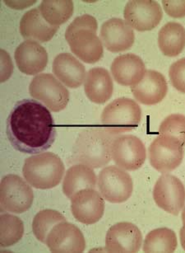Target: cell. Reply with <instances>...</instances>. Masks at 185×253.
<instances>
[{
  "label": "cell",
  "instance_id": "obj_1",
  "mask_svg": "<svg viewBox=\"0 0 185 253\" xmlns=\"http://www.w3.org/2000/svg\"><path fill=\"white\" fill-rule=\"evenodd\" d=\"M7 135L17 151L39 154L54 144L56 129L49 110L33 99L17 102L7 120Z\"/></svg>",
  "mask_w": 185,
  "mask_h": 253
},
{
  "label": "cell",
  "instance_id": "obj_2",
  "mask_svg": "<svg viewBox=\"0 0 185 253\" xmlns=\"http://www.w3.org/2000/svg\"><path fill=\"white\" fill-rule=\"evenodd\" d=\"M97 28L96 18L84 14L75 18L65 33L72 52L87 64L98 62L103 56V43L96 34Z\"/></svg>",
  "mask_w": 185,
  "mask_h": 253
},
{
  "label": "cell",
  "instance_id": "obj_3",
  "mask_svg": "<svg viewBox=\"0 0 185 253\" xmlns=\"http://www.w3.org/2000/svg\"><path fill=\"white\" fill-rule=\"evenodd\" d=\"M116 137L101 128L83 129L74 147V161L91 169L106 167L111 161V147Z\"/></svg>",
  "mask_w": 185,
  "mask_h": 253
},
{
  "label": "cell",
  "instance_id": "obj_4",
  "mask_svg": "<svg viewBox=\"0 0 185 253\" xmlns=\"http://www.w3.org/2000/svg\"><path fill=\"white\" fill-rule=\"evenodd\" d=\"M65 168L61 159L51 152L39 153L25 160L22 174L34 188H54L64 176Z\"/></svg>",
  "mask_w": 185,
  "mask_h": 253
},
{
  "label": "cell",
  "instance_id": "obj_5",
  "mask_svg": "<svg viewBox=\"0 0 185 253\" xmlns=\"http://www.w3.org/2000/svg\"><path fill=\"white\" fill-rule=\"evenodd\" d=\"M142 110L130 98L120 97L107 105L101 114L104 129L117 135L135 129L141 122Z\"/></svg>",
  "mask_w": 185,
  "mask_h": 253
},
{
  "label": "cell",
  "instance_id": "obj_6",
  "mask_svg": "<svg viewBox=\"0 0 185 253\" xmlns=\"http://www.w3.org/2000/svg\"><path fill=\"white\" fill-rule=\"evenodd\" d=\"M34 201V193L27 181L21 176L8 174L0 184V204L2 211L22 213L29 210Z\"/></svg>",
  "mask_w": 185,
  "mask_h": 253
},
{
  "label": "cell",
  "instance_id": "obj_7",
  "mask_svg": "<svg viewBox=\"0 0 185 253\" xmlns=\"http://www.w3.org/2000/svg\"><path fill=\"white\" fill-rule=\"evenodd\" d=\"M184 146L175 137L159 134L148 149L150 165L161 173L174 171L182 163Z\"/></svg>",
  "mask_w": 185,
  "mask_h": 253
},
{
  "label": "cell",
  "instance_id": "obj_8",
  "mask_svg": "<svg viewBox=\"0 0 185 253\" xmlns=\"http://www.w3.org/2000/svg\"><path fill=\"white\" fill-rule=\"evenodd\" d=\"M29 92L52 112H60L69 102V90L50 74L37 75L30 84Z\"/></svg>",
  "mask_w": 185,
  "mask_h": 253
},
{
  "label": "cell",
  "instance_id": "obj_9",
  "mask_svg": "<svg viewBox=\"0 0 185 253\" xmlns=\"http://www.w3.org/2000/svg\"><path fill=\"white\" fill-rule=\"evenodd\" d=\"M97 181L100 193L111 203L125 202L133 194V179L125 170L118 166L104 168L99 173Z\"/></svg>",
  "mask_w": 185,
  "mask_h": 253
},
{
  "label": "cell",
  "instance_id": "obj_10",
  "mask_svg": "<svg viewBox=\"0 0 185 253\" xmlns=\"http://www.w3.org/2000/svg\"><path fill=\"white\" fill-rule=\"evenodd\" d=\"M111 158L118 168L125 171H136L145 163L147 150L139 138L125 134L113 139Z\"/></svg>",
  "mask_w": 185,
  "mask_h": 253
},
{
  "label": "cell",
  "instance_id": "obj_11",
  "mask_svg": "<svg viewBox=\"0 0 185 253\" xmlns=\"http://www.w3.org/2000/svg\"><path fill=\"white\" fill-rule=\"evenodd\" d=\"M153 198L163 211L178 215L185 207V186L176 176L171 174H163L155 182Z\"/></svg>",
  "mask_w": 185,
  "mask_h": 253
},
{
  "label": "cell",
  "instance_id": "obj_12",
  "mask_svg": "<svg viewBox=\"0 0 185 253\" xmlns=\"http://www.w3.org/2000/svg\"><path fill=\"white\" fill-rule=\"evenodd\" d=\"M126 23L139 32L156 28L162 19L160 5L152 0H133L126 4L123 12Z\"/></svg>",
  "mask_w": 185,
  "mask_h": 253
},
{
  "label": "cell",
  "instance_id": "obj_13",
  "mask_svg": "<svg viewBox=\"0 0 185 253\" xmlns=\"http://www.w3.org/2000/svg\"><path fill=\"white\" fill-rule=\"evenodd\" d=\"M105 199L95 189H83L71 198V211L74 218L84 224L100 221L105 212Z\"/></svg>",
  "mask_w": 185,
  "mask_h": 253
},
{
  "label": "cell",
  "instance_id": "obj_14",
  "mask_svg": "<svg viewBox=\"0 0 185 253\" xmlns=\"http://www.w3.org/2000/svg\"><path fill=\"white\" fill-rule=\"evenodd\" d=\"M46 245L51 253H83L86 240L76 226L64 221L52 228Z\"/></svg>",
  "mask_w": 185,
  "mask_h": 253
},
{
  "label": "cell",
  "instance_id": "obj_15",
  "mask_svg": "<svg viewBox=\"0 0 185 253\" xmlns=\"http://www.w3.org/2000/svg\"><path fill=\"white\" fill-rule=\"evenodd\" d=\"M143 243L140 229L129 222L115 223L106 236V249L109 253H138Z\"/></svg>",
  "mask_w": 185,
  "mask_h": 253
},
{
  "label": "cell",
  "instance_id": "obj_16",
  "mask_svg": "<svg viewBox=\"0 0 185 253\" xmlns=\"http://www.w3.org/2000/svg\"><path fill=\"white\" fill-rule=\"evenodd\" d=\"M101 40L111 52H122L133 46L135 35L133 28L121 18H111L101 26Z\"/></svg>",
  "mask_w": 185,
  "mask_h": 253
},
{
  "label": "cell",
  "instance_id": "obj_17",
  "mask_svg": "<svg viewBox=\"0 0 185 253\" xmlns=\"http://www.w3.org/2000/svg\"><path fill=\"white\" fill-rule=\"evenodd\" d=\"M14 57L20 71L27 75L42 72L49 60L45 49L34 41H26L20 44L16 49Z\"/></svg>",
  "mask_w": 185,
  "mask_h": 253
},
{
  "label": "cell",
  "instance_id": "obj_18",
  "mask_svg": "<svg viewBox=\"0 0 185 253\" xmlns=\"http://www.w3.org/2000/svg\"><path fill=\"white\" fill-rule=\"evenodd\" d=\"M113 80L122 86L133 87L143 80L147 70L143 60L132 53L121 55L111 65Z\"/></svg>",
  "mask_w": 185,
  "mask_h": 253
},
{
  "label": "cell",
  "instance_id": "obj_19",
  "mask_svg": "<svg viewBox=\"0 0 185 253\" xmlns=\"http://www.w3.org/2000/svg\"><path fill=\"white\" fill-rule=\"evenodd\" d=\"M167 91L165 78L155 70H147L143 80L132 87V92L137 101L148 106L161 102L167 94Z\"/></svg>",
  "mask_w": 185,
  "mask_h": 253
},
{
  "label": "cell",
  "instance_id": "obj_20",
  "mask_svg": "<svg viewBox=\"0 0 185 253\" xmlns=\"http://www.w3.org/2000/svg\"><path fill=\"white\" fill-rule=\"evenodd\" d=\"M84 90L88 99L96 104H104L111 99L113 84L108 70L102 67L89 70L84 81Z\"/></svg>",
  "mask_w": 185,
  "mask_h": 253
},
{
  "label": "cell",
  "instance_id": "obj_21",
  "mask_svg": "<svg viewBox=\"0 0 185 253\" xmlns=\"http://www.w3.org/2000/svg\"><path fill=\"white\" fill-rule=\"evenodd\" d=\"M53 72L67 87L77 88L86 79V69L74 55L62 53L57 55L53 62Z\"/></svg>",
  "mask_w": 185,
  "mask_h": 253
},
{
  "label": "cell",
  "instance_id": "obj_22",
  "mask_svg": "<svg viewBox=\"0 0 185 253\" xmlns=\"http://www.w3.org/2000/svg\"><path fill=\"white\" fill-rule=\"evenodd\" d=\"M58 29L44 20L39 8L27 12L20 22V33L27 41L47 42L54 38Z\"/></svg>",
  "mask_w": 185,
  "mask_h": 253
},
{
  "label": "cell",
  "instance_id": "obj_23",
  "mask_svg": "<svg viewBox=\"0 0 185 253\" xmlns=\"http://www.w3.org/2000/svg\"><path fill=\"white\" fill-rule=\"evenodd\" d=\"M96 175L93 169L84 164L72 166L67 171L63 182V191L68 198L83 189L96 188Z\"/></svg>",
  "mask_w": 185,
  "mask_h": 253
},
{
  "label": "cell",
  "instance_id": "obj_24",
  "mask_svg": "<svg viewBox=\"0 0 185 253\" xmlns=\"http://www.w3.org/2000/svg\"><path fill=\"white\" fill-rule=\"evenodd\" d=\"M158 45L166 56H178L185 48V28L176 22L166 23L159 32Z\"/></svg>",
  "mask_w": 185,
  "mask_h": 253
},
{
  "label": "cell",
  "instance_id": "obj_25",
  "mask_svg": "<svg viewBox=\"0 0 185 253\" xmlns=\"http://www.w3.org/2000/svg\"><path fill=\"white\" fill-rule=\"evenodd\" d=\"M177 246V236L172 229L155 228L146 236L143 250L145 253H174Z\"/></svg>",
  "mask_w": 185,
  "mask_h": 253
},
{
  "label": "cell",
  "instance_id": "obj_26",
  "mask_svg": "<svg viewBox=\"0 0 185 253\" xmlns=\"http://www.w3.org/2000/svg\"><path fill=\"white\" fill-rule=\"evenodd\" d=\"M39 9L49 25L59 28L73 15L74 3L71 0H44L39 4Z\"/></svg>",
  "mask_w": 185,
  "mask_h": 253
},
{
  "label": "cell",
  "instance_id": "obj_27",
  "mask_svg": "<svg viewBox=\"0 0 185 253\" xmlns=\"http://www.w3.org/2000/svg\"><path fill=\"white\" fill-rule=\"evenodd\" d=\"M0 245L8 248L18 243L24 233L23 222L17 216L2 213L0 217Z\"/></svg>",
  "mask_w": 185,
  "mask_h": 253
},
{
  "label": "cell",
  "instance_id": "obj_28",
  "mask_svg": "<svg viewBox=\"0 0 185 253\" xmlns=\"http://www.w3.org/2000/svg\"><path fill=\"white\" fill-rule=\"evenodd\" d=\"M66 221L61 213L54 210L39 211L32 222V231L36 238L43 243H46L47 237L52 228L58 223Z\"/></svg>",
  "mask_w": 185,
  "mask_h": 253
},
{
  "label": "cell",
  "instance_id": "obj_29",
  "mask_svg": "<svg viewBox=\"0 0 185 253\" xmlns=\"http://www.w3.org/2000/svg\"><path fill=\"white\" fill-rule=\"evenodd\" d=\"M159 134L175 137L185 145V116L182 114L168 116L160 125Z\"/></svg>",
  "mask_w": 185,
  "mask_h": 253
},
{
  "label": "cell",
  "instance_id": "obj_30",
  "mask_svg": "<svg viewBox=\"0 0 185 253\" xmlns=\"http://www.w3.org/2000/svg\"><path fill=\"white\" fill-rule=\"evenodd\" d=\"M169 77L173 87L185 93V58L173 63L169 70Z\"/></svg>",
  "mask_w": 185,
  "mask_h": 253
},
{
  "label": "cell",
  "instance_id": "obj_31",
  "mask_svg": "<svg viewBox=\"0 0 185 253\" xmlns=\"http://www.w3.org/2000/svg\"><path fill=\"white\" fill-rule=\"evenodd\" d=\"M163 8L170 17L175 18L185 17V1L163 0Z\"/></svg>",
  "mask_w": 185,
  "mask_h": 253
},
{
  "label": "cell",
  "instance_id": "obj_32",
  "mask_svg": "<svg viewBox=\"0 0 185 253\" xmlns=\"http://www.w3.org/2000/svg\"><path fill=\"white\" fill-rule=\"evenodd\" d=\"M180 243L182 246L183 249L185 251V228H181L180 233Z\"/></svg>",
  "mask_w": 185,
  "mask_h": 253
},
{
  "label": "cell",
  "instance_id": "obj_33",
  "mask_svg": "<svg viewBox=\"0 0 185 253\" xmlns=\"http://www.w3.org/2000/svg\"><path fill=\"white\" fill-rule=\"evenodd\" d=\"M182 222L183 228H185V206L184 207V210L182 211Z\"/></svg>",
  "mask_w": 185,
  "mask_h": 253
}]
</instances>
